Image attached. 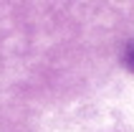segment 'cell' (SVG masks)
<instances>
[{
  "mask_svg": "<svg viewBox=\"0 0 134 132\" xmlns=\"http://www.w3.org/2000/svg\"><path fill=\"white\" fill-rule=\"evenodd\" d=\"M124 61H127V66L134 71V41L127 46V51H124Z\"/></svg>",
  "mask_w": 134,
  "mask_h": 132,
  "instance_id": "1",
  "label": "cell"
}]
</instances>
